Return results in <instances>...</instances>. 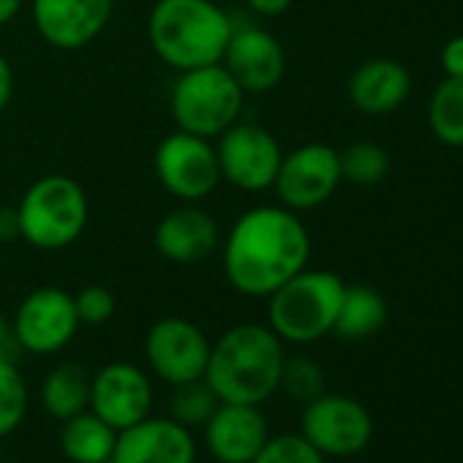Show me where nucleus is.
Returning a JSON list of instances; mask_svg holds the SVG:
<instances>
[{"label": "nucleus", "mask_w": 463, "mask_h": 463, "mask_svg": "<svg viewBox=\"0 0 463 463\" xmlns=\"http://www.w3.org/2000/svg\"><path fill=\"white\" fill-rule=\"evenodd\" d=\"M311 254L306 226L284 207H254L232 226L223 246L229 284L249 298H270L298 276Z\"/></svg>", "instance_id": "obj_1"}, {"label": "nucleus", "mask_w": 463, "mask_h": 463, "mask_svg": "<svg viewBox=\"0 0 463 463\" xmlns=\"http://www.w3.org/2000/svg\"><path fill=\"white\" fill-rule=\"evenodd\" d=\"M284 341L265 325H238L210 344L204 382L221 403H265L281 384Z\"/></svg>", "instance_id": "obj_2"}, {"label": "nucleus", "mask_w": 463, "mask_h": 463, "mask_svg": "<svg viewBox=\"0 0 463 463\" xmlns=\"http://www.w3.org/2000/svg\"><path fill=\"white\" fill-rule=\"evenodd\" d=\"M232 31L226 12L210 0H158L147 20L150 47L177 71L221 63Z\"/></svg>", "instance_id": "obj_3"}, {"label": "nucleus", "mask_w": 463, "mask_h": 463, "mask_svg": "<svg viewBox=\"0 0 463 463\" xmlns=\"http://www.w3.org/2000/svg\"><path fill=\"white\" fill-rule=\"evenodd\" d=\"M344 281L325 270H300L270 295V330L289 344H311L333 333Z\"/></svg>", "instance_id": "obj_4"}, {"label": "nucleus", "mask_w": 463, "mask_h": 463, "mask_svg": "<svg viewBox=\"0 0 463 463\" xmlns=\"http://www.w3.org/2000/svg\"><path fill=\"white\" fill-rule=\"evenodd\" d=\"M20 235L42 251H61L71 246L88 223V196L74 177L47 175L36 180L20 207Z\"/></svg>", "instance_id": "obj_5"}, {"label": "nucleus", "mask_w": 463, "mask_h": 463, "mask_svg": "<svg viewBox=\"0 0 463 463\" xmlns=\"http://www.w3.org/2000/svg\"><path fill=\"white\" fill-rule=\"evenodd\" d=\"M246 90L221 63L180 71L172 88V118L180 131L210 139L235 126Z\"/></svg>", "instance_id": "obj_6"}, {"label": "nucleus", "mask_w": 463, "mask_h": 463, "mask_svg": "<svg viewBox=\"0 0 463 463\" xmlns=\"http://www.w3.org/2000/svg\"><path fill=\"white\" fill-rule=\"evenodd\" d=\"M300 433L325 458H352L371 444L373 420L360 401L349 395L322 392L319 398L306 403Z\"/></svg>", "instance_id": "obj_7"}, {"label": "nucleus", "mask_w": 463, "mask_h": 463, "mask_svg": "<svg viewBox=\"0 0 463 463\" xmlns=\"http://www.w3.org/2000/svg\"><path fill=\"white\" fill-rule=\"evenodd\" d=\"M221 177L243 191H265L276 183L281 147L276 137L251 123H235L221 134L218 145Z\"/></svg>", "instance_id": "obj_8"}, {"label": "nucleus", "mask_w": 463, "mask_h": 463, "mask_svg": "<svg viewBox=\"0 0 463 463\" xmlns=\"http://www.w3.org/2000/svg\"><path fill=\"white\" fill-rule=\"evenodd\" d=\"M156 175L172 196L185 202L204 199L221 180L218 153L202 137L169 134L156 150Z\"/></svg>", "instance_id": "obj_9"}, {"label": "nucleus", "mask_w": 463, "mask_h": 463, "mask_svg": "<svg viewBox=\"0 0 463 463\" xmlns=\"http://www.w3.org/2000/svg\"><path fill=\"white\" fill-rule=\"evenodd\" d=\"M80 317L74 298L63 289L44 287L31 292L17 308L12 335L31 354H55L77 335Z\"/></svg>", "instance_id": "obj_10"}, {"label": "nucleus", "mask_w": 463, "mask_h": 463, "mask_svg": "<svg viewBox=\"0 0 463 463\" xmlns=\"http://www.w3.org/2000/svg\"><path fill=\"white\" fill-rule=\"evenodd\" d=\"M145 357L150 371L166 384H185L194 379H204L210 341L207 335L188 319L166 317L147 330Z\"/></svg>", "instance_id": "obj_11"}, {"label": "nucleus", "mask_w": 463, "mask_h": 463, "mask_svg": "<svg viewBox=\"0 0 463 463\" xmlns=\"http://www.w3.org/2000/svg\"><path fill=\"white\" fill-rule=\"evenodd\" d=\"M341 180V158L327 145H306L281 158L276 175L279 199L292 210L322 204Z\"/></svg>", "instance_id": "obj_12"}, {"label": "nucleus", "mask_w": 463, "mask_h": 463, "mask_svg": "<svg viewBox=\"0 0 463 463\" xmlns=\"http://www.w3.org/2000/svg\"><path fill=\"white\" fill-rule=\"evenodd\" d=\"M153 384L147 373L131 363L104 365L90 384V411L99 414L115 430L131 428L150 417Z\"/></svg>", "instance_id": "obj_13"}, {"label": "nucleus", "mask_w": 463, "mask_h": 463, "mask_svg": "<svg viewBox=\"0 0 463 463\" xmlns=\"http://www.w3.org/2000/svg\"><path fill=\"white\" fill-rule=\"evenodd\" d=\"M196 441L191 428L172 417H145L118 430L112 463H194Z\"/></svg>", "instance_id": "obj_14"}, {"label": "nucleus", "mask_w": 463, "mask_h": 463, "mask_svg": "<svg viewBox=\"0 0 463 463\" xmlns=\"http://www.w3.org/2000/svg\"><path fill=\"white\" fill-rule=\"evenodd\" d=\"M115 0H33V23L55 50L90 44L109 23Z\"/></svg>", "instance_id": "obj_15"}, {"label": "nucleus", "mask_w": 463, "mask_h": 463, "mask_svg": "<svg viewBox=\"0 0 463 463\" xmlns=\"http://www.w3.org/2000/svg\"><path fill=\"white\" fill-rule=\"evenodd\" d=\"M202 428L204 447L218 463H251L270 439L268 417L260 406L243 403H218Z\"/></svg>", "instance_id": "obj_16"}, {"label": "nucleus", "mask_w": 463, "mask_h": 463, "mask_svg": "<svg viewBox=\"0 0 463 463\" xmlns=\"http://www.w3.org/2000/svg\"><path fill=\"white\" fill-rule=\"evenodd\" d=\"M223 69L246 93H268L281 82L287 58L276 36L262 28H243L232 31L223 52Z\"/></svg>", "instance_id": "obj_17"}, {"label": "nucleus", "mask_w": 463, "mask_h": 463, "mask_svg": "<svg viewBox=\"0 0 463 463\" xmlns=\"http://www.w3.org/2000/svg\"><path fill=\"white\" fill-rule=\"evenodd\" d=\"M218 246V223L202 207L185 204L164 215L156 226V249L177 265L207 260Z\"/></svg>", "instance_id": "obj_18"}, {"label": "nucleus", "mask_w": 463, "mask_h": 463, "mask_svg": "<svg viewBox=\"0 0 463 463\" xmlns=\"http://www.w3.org/2000/svg\"><path fill=\"white\" fill-rule=\"evenodd\" d=\"M409 74L395 61H371L360 66L349 82V96L357 109L382 115L395 109L409 96Z\"/></svg>", "instance_id": "obj_19"}, {"label": "nucleus", "mask_w": 463, "mask_h": 463, "mask_svg": "<svg viewBox=\"0 0 463 463\" xmlns=\"http://www.w3.org/2000/svg\"><path fill=\"white\" fill-rule=\"evenodd\" d=\"M118 430L107 425L90 409L63 420L61 428V449L71 463H101L115 452Z\"/></svg>", "instance_id": "obj_20"}, {"label": "nucleus", "mask_w": 463, "mask_h": 463, "mask_svg": "<svg viewBox=\"0 0 463 463\" xmlns=\"http://www.w3.org/2000/svg\"><path fill=\"white\" fill-rule=\"evenodd\" d=\"M90 384L93 376L80 363H61L42 382V403L52 417L69 420L90 409Z\"/></svg>", "instance_id": "obj_21"}, {"label": "nucleus", "mask_w": 463, "mask_h": 463, "mask_svg": "<svg viewBox=\"0 0 463 463\" xmlns=\"http://www.w3.org/2000/svg\"><path fill=\"white\" fill-rule=\"evenodd\" d=\"M384 319H387V306L379 292L368 287H346L333 333H338L346 341H360L373 335L384 325Z\"/></svg>", "instance_id": "obj_22"}, {"label": "nucleus", "mask_w": 463, "mask_h": 463, "mask_svg": "<svg viewBox=\"0 0 463 463\" xmlns=\"http://www.w3.org/2000/svg\"><path fill=\"white\" fill-rule=\"evenodd\" d=\"M430 126L447 145H463V77L439 85L430 101Z\"/></svg>", "instance_id": "obj_23"}, {"label": "nucleus", "mask_w": 463, "mask_h": 463, "mask_svg": "<svg viewBox=\"0 0 463 463\" xmlns=\"http://www.w3.org/2000/svg\"><path fill=\"white\" fill-rule=\"evenodd\" d=\"M218 403L221 401L213 392V387L204 379H194L185 384H175V392L169 398V417L185 428H196L213 417Z\"/></svg>", "instance_id": "obj_24"}, {"label": "nucleus", "mask_w": 463, "mask_h": 463, "mask_svg": "<svg viewBox=\"0 0 463 463\" xmlns=\"http://www.w3.org/2000/svg\"><path fill=\"white\" fill-rule=\"evenodd\" d=\"M28 414V384L14 363L0 357V439L12 436Z\"/></svg>", "instance_id": "obj_25"}, {"label": "nucleus", "mask_w": 463, "mask_h": 463, "mask_svg": "<svg viewBox=\"0 0 463 463\" xmlns=\"http://www.w3.org/2000/svg\"><path fill=\"white\" fill-rule=\"evenodd\" d=\"M338 158H341V177H346L352 183H360V185L379 183L387 175V166H390L387 153L379 145H371V142H357V145L346 147Z\"/></svg>", "instance_id": "obj_26"}, {"label": "nucleus", "mask_w": 463, "mask_h": 463, "mask_svg": "<svg viewBox=\"0 0 463 463\" xmlns=\"http://www.w3.org/2000/svg\"><path fill=\"white\" fill-rule=\"evenodd\" d=\"M279 390H284L292 401L306 406L325 392V373L308 357H287Z\"/></svg>", "instance_id": "obj_27"}, {"label": "nucleus", "mask_w": 463, "mask_h": 463, "mask_svg": "<svg viewBox=\"0 0 463 463\" xmlns=\"http://www.w3.org/2000/svg\"><path fill=\"white\" fill-rule=\"evenodd\" d=\"M251 463H325V455L303 433H281L268 439Z\"/></svg>", "instance_id": "obj_28"}, {"label": "nucleus", "mask_w": 463, "mask_h": 463, "mask_svg": "<svg viewBox=\"0 0 463 463\" xmlns=\"http://www.w3.org/2000/svg\"><path fill=\"white\" fill-rule=\"evenodd\" d=\"M74 306H77L80 325H104L115 314V295L107 287L93 284L74 298Z\"/></svg>", "instance_id": "obj_29"}, {"label": "nucleus", "mask_w": 463, "mask_h": 463, "mask_svg": "<svg viewBox=\"0 0 463 463\" xmlns=\"http://www.w3.org/2000/svg\"><path fill=\"white\" fill-rule=\"evenodd\" d=\"M444 69L449 77H463V39H452L444 47Z\"/></svg>", "instance_id": "obj_30"}, {"label": "nucleus", "mask_w": 463, "mask_h": 463, "mask_svg": "<svg viewBox=\"0 0 463 463\" xmlns=\"http://www.w3.org/2000/svg\"><path fill=\"white\" fill-rule=\"evenodd\" d=\"M12 90H14V77H12V66L9 61L0 55V112H4L12 101Z\"/></svg>", "instance_id": "obj_31"}, {"label": "nucleus", "mask_w": 463, "mask_h": 463, "mask_svg": "<svg viewBox=\"0 0 463 463\" xmlns=\"http://www.w3.org/2000/svg\"><path fill=\"white\" fill-rule=\"evenodd\" d=\"M289 4H292V0H249V6L257 14H265V17H276L281 12H287Z\"/></svg>", "instance_id": "obj_32"}, {"label": "nucleus", "mask_w": 463, "mask_h": 463, "mask_svg": "<svg viewBox=\"0 0 463 463\" xmlns=\"http://www.w3.org/2000/svg\"><path fill=\"white\" fill-rule=\"evenodd\" d=\"M20 235L17 210H0V241H12Z\"/></svg>", "instance_id": "obj_33"}, {"label": "nucleus", "mask_w": 463, "mask_h": 463, "mask_svg": "<svg viewBox=\"0 0 463 463\" xmlns=\"http://www.w3.org/2000/svg\"><path fill=\"white\" fill-rule=\"evenodd\" d=\"M23 6V0H0V25H9Z\"/></svg>", "instance_id": "obj_34"}, {"label": "nucleus", "mask_w": 463, "mask_h": 463, "mask_svg": "<svg viewBox=\"0 0 463 463\" xmlns=\"http://www.w3.org/2000/svg\"><path fill=\"white\" fill-rule=\"evenodd\" d=\"M9 338H12V325H9V319L4 317V311H0V357H4V349H6Z\"/></svg>", "instance_id": "obj_35"}, {"label": "nucleus", "mask_w": 463, "mask_h": 463, "mask_svg": "<svg viewBox=\"0 0 463 463\" xmlns=\"http://www.w3.org/2000/svg\"><path fill=\"white\" fill-rule=\"evenodd\" d=\"M101 463H112V458H109V460H101Z\"/></svg>", "instance_id": "obj_36"}]
</instances>
